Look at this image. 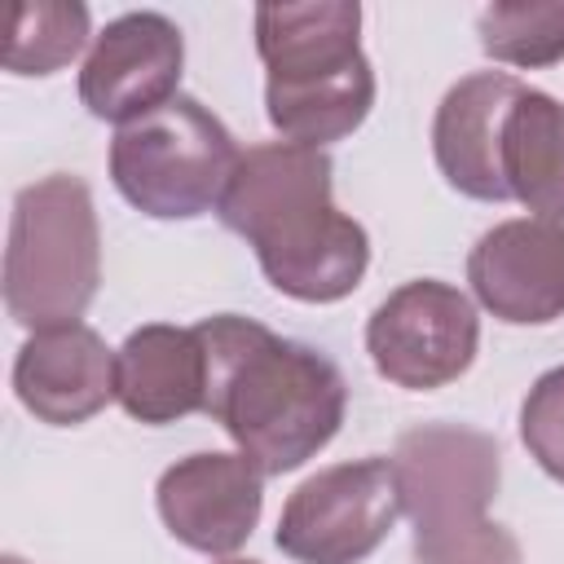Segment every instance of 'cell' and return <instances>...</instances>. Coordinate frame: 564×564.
I'll return each instance as SVG.
<instances>
[{"label":"cell","instance_id":"10","mask_svg":"<svg viewBox=\"0 0 564 564\" xmlns=\"http://www.w3.org/2000/svg\"><path fill=\"white\" fill-rule=\"evenodd\" d=\"M159 516L167 533L203 555H234L264 502V471L242 454H189L159 476Z\"/></svg>","mask_w":564,"mask_h":564},{"label":"cell","instance_id":"7","mask_svg":"<svg viewBox=\"0 0 564 564\" xmlns=\"http://www.w3.org/2000/svg\"><path fill=\"white\" fill-rule=\"evenodd\" d=\"M401 489L392 458L335 463L308 476L278 516V551L295 564H361L397 524Z\"/></svg>","mask_w":564,"mask_h":564},{"label":"cell","instance_id":"1","mask_svg":"<svg viewBox=\"0 0 564 564\" xmlns=\"http://www.w3.org/2000/svg\"><path fill=\"white\" fill-rule=\"evenodd\" d=\"M207 352V410L238 454L264 476L304 467L344 423L348 388L339 366L269 326L220 313L198 322Z\"/></svg>","mask_w":564,"mask_h":564},{"label":"cell","instance_id":"6","mask_svg":"<svg viewBox=\"0 0 564 564\" xmlns=\"http://www.w3.org/2000/svg\"><path fill=\"white\" fill-rule=\"evenodd\" d=\"M238 159L229 128L185 93L123 123L110 141L115 189L154 220H194L220 207Z\"/></svg>","mask_w":564,"mask_h":564},{"label":"cell","instance_id":"14","mask_svg":"<svg viewBox=\"0 0 564 564\" xmlns=\"http://www.w3.org/2000/svg\"><path fill=\"white\" fill-rule=\"evenodd\" d=\"M115 401L137 423H176L207 410V352L198 326L150 322L115 352Z\"/></svg>","mask_w":564,"mask_h":564},{"label":"cell","instance_id":"12","mask_svg":"<svg viewBox=\"0 0 564 564\" xmlns=\"http://www.w3.org/2000/svg\"><path fill=\"white\" fill-rule=\"evenodd\" d=\"M520 79L502 70H476L458 79L432 123V150L441 176L480 203H507V181H502V123L511 101L520 97Z\"/></svg>","mask_w":564,"mask_h":564},{"label":"cell","instance_id":"2","mask_svg":"<svg viewBox=\"0 0 564 564\" xmlns=\"http://www.w3.org/2000/svg\"><path fill=\"white\" fill-rule=\"evenodd\" d=\"M216 212L225 229L256 247L264 278L291 300H344L370 264L366 229L330 198L326 150L295 141L251 145Z\"/></svg>","mask_w":564,"mask_h":564},{"label":"cell","instance_id":"18","mask_svg":"<svg viewBox=\"0 0 564 564\" xmlns=\"http://www.w3.org/2000/svg\"><path fill=\"white\" fill-rule=\"evenodd\" d=\"M520 441L538 467L564 480V366L546 370L520 405Z\"/></svg>","mask_w":564,"mask_h":564},{"label":"cell","instance_id":"5","mask_svg":"<svg viewBox=\"0 0 564 564\" xmlns=\"http://www.w3.org/2000/svg\"><path fill=\"white\" fill-rule=\"evenodd\" d=\"M101 282V234L79 176H44L13 198L4 247V308L26 330L70 326Z\"/></svg>","mask_w":564,"mask_h":564},{"label":"cell","instance_id":"16","mask_svg":"<svg viewBox=\"0 0 564 564\" xmlns=\"http://www.w3.org/2000/svg\"><path fill=\"white\" fill-rule=\"evenodd\" d=\"M88 44V9L75 0H26L13 9L4 70L9 75H53Z\"/></svg>","mask_w":564,"mask_h":564},{"label":"cell","instance_id":"3","mask_svg":"<svg viewBox=\"0 0 564 564\" xmlns=\"http://www.w3.org/2000/svg\"><path fill=\"white\" fill-rule=\"evenodd\" d=\"M361 4L308 0L260 4L256 48L264 62L269 123L295 145H330L361 128L375 106V70L361 53Z\"/></svg>","mask_w":564,"mask_h":564},{"label":"cell","instance_id":"9","mask_svg":"<svg viewBox=\"0 0 564 564\" xmlns=\"http://www.w3.org/2000/svg\"><path fill=\"white\" fill-rule=\"evenodd\" d=\"M185 66L181 26L154 9L106 22L79 70V101L110 123H137L176 97Z\"/></svg>","mask_w":564,"mask_h":564},{"label":"cell","instance_id":"13","mask_svg":"<svg viewBox=\"0 0 564 564\" xmlns=\"http://www.w3.org/2000/svg\"><path fill=\"white\" fill-rule=\"evenodd\" d=\"M13 392L40 423H84L115 397V352L84 322L35 330L18 348Z\"/></svg>","mask_w":564,"mask_h":564},{"label":"cell","instance_id":"4","mask_svg":"<svg viewBox=\"0 0 564 564\" xmlns=\"http://www.w3.org/2000/svg\"><path fill=\"white\" fill-rule=\"evenodd\" d=\"M414 564H524L520 542L485 516L502 480V449L463 423H423L392 449Z\"/></svg>","mask_w":564,"mask_h":564},{"label":"cell","instance_id":"8","mask_svg":"<svg viewBox=\"0 0 564 564\" xmlns=\"http://www.w3.org/2000/svg\"><path fill=\"white\" fill-rule=\"evenodd\" d=\"M480 322L471 300L436 278L397 286L366 322V352L375 370L410 392L445 388L476 361Z\"/></svg>","mask_w":564,"mask_h":564},{"label":"cell","instance_id":"15","mask_svg":"<svg viewBox=\"0 0 564 564\" xmlns=\"http://www.w3.org/2000/svg\"><path fill=\"white\" fill-rule=\"evenodd\" d=\"M502 181L538 220L564 225V106L520 88L502 123Z\"/></svg>","mask_w":564,"mask_h":564},{"label":"cell","instance_id":"20","mask_svg":"<svg viewBox=\"0 0 564 564\" xmlns=\"http://www.w3.org/2000/svg\"><path fill=\"white\" fill-rule=\"evenodd\" d=\"M225 564H256V560H225Z\"/></svg>","mask_w":564,"mask_h":564},{"label":"cell","instance_id":"19","mask_svg":"<svg viewBox=\"0 0 564 564\" xmlns=\"http://www.w3.org/2000/svg\"><path fill=\"white\" fill-rule=\"evenodd\" d=\"M4 564H22V560H18V555H4Z\"/></svg>","mask_w":564,"mask_h":564},{"label":"cell","instance_id":"17","mask_svg":"<svg viewBox=\"0 0 564 564\" xmlns=\"http://www.w3.org/2000/svg\"><path fill=\"white\" fill-rule=\"evenodd\" d=\"M480 48L507 66H551L564 57V0L489 4L480 13Z\"/></svg>","mask_w":564,"mask_h":564},{"label":"cell","instance_id":"11","mask_svg":"<svg viewBox=\"0 0 564 564\" xmlns=\"http://www.w3.org/2000/svg\"><path fill=\"white\" fill-rule=\"evenodd\" d=\"M467 282L511 326L564 317V225L538 216L494 225L467 256Z\"/></svg>","mask_w":564,"mask_h":564}]
</instances>
